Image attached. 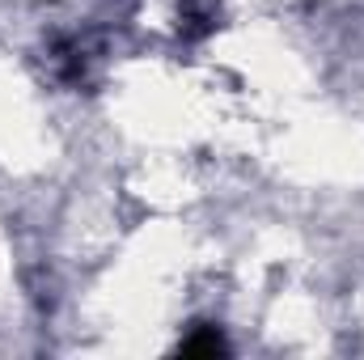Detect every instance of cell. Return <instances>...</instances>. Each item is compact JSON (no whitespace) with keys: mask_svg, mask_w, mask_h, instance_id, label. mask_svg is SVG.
<instances>
[{"mask_svg":"<svg viewBox=\"0 0 364 360\" xmlns=\"http://www.w3.org/2000/svg\"><path fill=\"white\" fill-rule=\"evenodd\" d=\"M225 344H220V335H199V339H191V344H182V352H220Z\"/></svg>","mask_w":364,"mask_h":360,"instance_id":"obj_1","label":"cell"}]
</instances>
